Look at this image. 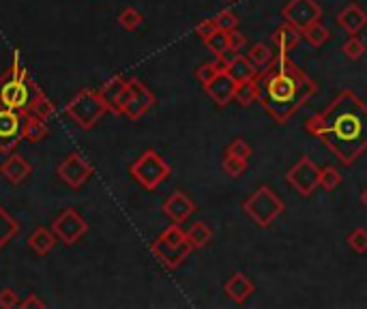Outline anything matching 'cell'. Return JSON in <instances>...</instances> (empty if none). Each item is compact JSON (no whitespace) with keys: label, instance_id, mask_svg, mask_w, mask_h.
Segmentation results:
<instances>
[{"label":"cell","instance_id":"obj_19","mask_svg":"<svg viewBox=\"0 0 367 309\" xmlns=\"http://www.w3.org/2000/svg\"><path fill=\"white\" fill-rule=\"evenodd\" d=\"M0 174H3L11 185H20L32 174V168L22 155H11L3 165H0Z\"/></svg>","mask_w":367,"mask_h":309},{"label":"cell","instance_id":"obj_13","mask_svg":"<svg viewBox=\"0 0 367 309\" xmlns=\"http://www.w3.org/2000/svg\"><path fill=\"white\" fill-rule=\"evenodd\" d=\"M24 112L0 106V153H13L22 142Z\"/></svg>","mask_w":367,"mask_h":309},{"label":"cell","instance_id":"obj_18","mask_svg":"<svg viewBox=\"0 0 367 309\" xmlns=\"http://www.w3.org/2000/svg\"><path fill=\"white\" fill-rule=\"evenodd\" d=\"M337 24L348 34H359L367 26V13L356 3H350L337 13Z\"/></svg>","mask_w":367,"mask_h":309},{"label":"cell","instance_id":"obj_6","mask_svg":"<svg viewBox=\"0 0 367 309\" xmlns=\"http://www.w3.org/2000/svg\"><path fill=\"white\" fill-rule=\"evenodd\" d=\"M129 174L140 187H144L146 191H155L170 179L172 168L155 149H148L129 165Z\"/></svg>","mask_w":367,"mask_h":309},{"label":"cell","instance_id":"obj_14","mask_svg":"<svg viewBox=\"0 0 367 309\" xmlns=\"http://www.w3.org/2000/svg\"><path fill=\"white\" fill-rule=\"evenodd\" d=\"M236 86L238 82L228 71H219L209 84H204V91H207V95L217 108H226L230 106V101H234Z\"/></svg>","mask_w":367,"mask_h":309},{"label":"cell","instance_id":"obj_43","mask_svg":"<svg viewBox=\"0 0 367 309\" xmlns=\"http://www.w3.org/2000/svg\"><path fill=\"white\" fill-rule=\"evenodd\" d=\"M228 3H232V0H228Z\"/></svg>","mask_w":367,"mask_h":309},{"label":"cell","instance_id":"obj_3","mask_svg":"<svg viewBox=\"0 0 367 309\" xmlns=\"http://www.w3.org/2000/svg\"><path fill=\"white\" fill-rule=\"evenodd\" d=\"M41 93V88L32 82L26 67H22L20 58H13V67L0 77V106L28 112Z\"/></svg>","mask_w":367,"mask_h":309},{"label":"cell","instance_id":"obj_29","mask_svg":"<svg viewBox=\"0 0 367 309\" xmlns=\"http://www.w3.org/2000/svg\"><path fill=\"white\" fill-rule=\"evenodd\" d=\"M340 183H342V174H340L337 168H333V165L320 168V187H322V189L333 191V189L340 187Z\"/></svg>","mask_w":367,"mask_h":309},{"label":"cell","instance_id":"obj_15","mask_svg":"<svg viewBox=\"0 0 367 309\" xmlns=\"http://www.w3.org/2000/svg\"><path fill=\"white\" fill-rule=\"evenodd\" d=\"M161 208H163V213H166V217H170L172 224H185L187 219L195 213V204L185 191H174L166 202H163Z\"/></svg>","mask_w":367,"mask_h":309},{"label":"cell","instance_id":"obj_37","mask_svg":"<svg viewBox=\"0 0 367 309\" xmlns=\"http://www.w3.org/2000/svg\"><path fill=\"white\" fill-rule=\"evenodd\" d=\"M219 71H221V69L217 67V63H204V65H200L193 73H195L198 82L204 86V84H209V82H211Z\"/></svg>","mask_w":367,"mask_h":309},{"label":"cell","instance_id":"obj_24","mask_svg":"<svg viewBox=\"0 0 367 309\" xmlns=\"http://www.w3.org/2000/svg\"><path fill=\"white\" fill-rule=\"evenodd\" d=\"M125 86H127V80L125 77H120V75H114L110 77L101 88H99V95L103 97V101L108 103V110L114 114V108H116V101L120 97V93L125 91Z\"/></svg>","mask_w":367,"mask_h":309},{"label":"cell","instance_id":"obj_25","mask_svg":"<svg viewBox=\"0 0 367 309\" xmlns=\"http://www.w3.org/2000/svg\"><path fill=\"white\" fill-rule=\"evenodd\" d=\"M187 239L193 245V249H202V247H207L213 241V230H211V226H207L204 222H195L187 230Z\"/></svg>","mask_w":367,"mask_h":309},{"label":"cell","instance_id":"obj_41","mask_svg":"<svg viewBox=\"0 0 367 309\" xmlns=\"http://www.w3.org/2000/svg\"><path fill=\"white\" fill-rule=\"evenodd\" d=\"M20 307H22V309H30V307H32V309H44L46 303L41 301V298H37V294H30V296H26V298L20 303Z\"/></svg>","mask_w":367,"mask_h":309},{"label":"cell","instance_id":"obj_34","mask_svg":"<svg viewBox=\"0 0 367 309\" xmlns=\"http://www.w3.org/2000/svg\"><path fill=\"white\" fill-rule=\"evenodd\" d=\"M348 245L356 253H367V230L365 228H354L348 234Z\"/></svg>","mask_w":367,"mask_h":309},{"label":"cell","instance_id":"obj_11","mask_svg":"<svg viewBox=\"0 0 367 309\" xmlns=\"http://www.w3.org/2000/svg\"><path fill=\"white\" fill-rule=\"evenodd\" d=\"M52 232L65 247H71L89 232V224L75 208H65L52 222Z\"/></svg>","mask_w":367,"mask_h":309},{"label":"cell","instance_id":"obj_28","mask_svg":"<svg viewBox=\"0 0 367 309\" xmlns=\"http://www.w3.org/2000/svg\"><path fill=\"white\" fill-rule=\"evenodd\" d=\"M118 24H120L122 28H125V30L134 32V30H138V28L144 24V15H142L138 9L127 7V9H122V11L118 13Z\"/></svg>","mask_w":367,"mask_h":309},{"label":"cell","instance_id":"obj_38","mask_svg":"<svg viewBox=\"0 0 367 309\" xmlns=\"http://www.w3.org/2000/svg\"><path fill=\"white\" fill-rule=\"evenodd\" d=\"M20 294L11 288H5V290H0V307L3 309H15L20 307Z\"/></svg>","mask_w":367,"mask_h":309},{"label":"cell","instance_id":"obj_16","mask_svg":"<svg viewBox=\"0 0 367 309\" xmlns=\"http://www.w3.org/2000/svg\"><path fill=\"white\" fill-rule=\"evenodd\" d=\"M224 292L226 296H230L236 305H243L245 301H247L254 292H256V286L254 282L245 275V273H234L226 284H224Z\"/></svg>","mask_w":367,"mask_h":309},{"label":"cell","instance_id":"obj_20","mask_svg":"<svg viewBox=\"0 0 367 309\" xmlns=\"http://www.w3.org/2000/svg\"><path fill=\"white\" fill-rule=\"evenodd\" d=\"M273 43L277 46V50L281 52V54H290L299 43H301V39H303V34H301V30H297L295 26H290V24H281L275 32H273Z\"/></svg>","mask_w":367,"mask_h":309},{"label":"cell","instance_id":"obj_21","mask_svg":"<svg viewBox=\"0 0 367 309\" xmlns=\"http://www.w3.org/2000/svg\"><path fill=\"white\" fill-rule=\"evenodd\" d=\"M228 73H230L238 84H243V82H250V80L258 77L260 69H258L247 56L236 54V56L228 63Z\"/></svg>","mask_w":367,"mask_h":309},{"label":"cell","instance_id":"obj_35","mask_svg":"<svg viewBox=\"0 0 367 309\" xmlns=\"http://www.w3.org/2000/svg\"><path fill=\"white\" fill-rule=\"evenodd\" d=\"M226 153L228 155H234V157H238V159H245V161H250V157H252V146L245 142L243 138H236V140H232L230 142V146L226 149Z\"/></svg>","mask_w":367,"mask_h":309},{"label":"cell","instance_id":"obj_32","mask_svg":"<svg viewBox=\"0 0 367 309\" xmlns=\"http://www.w3.org/2000/svg\"><path fill=\"white\" fill-rule=\"evenodd\" d=\"M247 163H250V161L238 159V157L226 153V157H224V161H221V168H224V172L230 176V179H238V176L245 174V170H247Z\"/></svg>","mask_w":367,"mask_h":309},{"label":"cell","instance_id":"obj_7","mask_svg":"<svg viewBox=\"0 0 367 309\" xmlns=\"http://www.w3.org/2000/svg\"><path fill=\"white\" fill-rule=\"evenodd\" d=\"M243 210L258 228H269L275 219L285 210V204L273 191V187L262 185L243 202Z\"/></svg>","mask_w":367,"mask_h":309},{"label":"cell","instance_id":"obj_26","mask_svg":"<svg viewBox=\"0 0 367 309\" xmlns=\"http://www.w3.org/2000/svg\"><path fill=\"white\" fill-rule=\"evenodd\" d=\"M303 39L309 43L311 48H322L326 41L331 39V32H329V28H326L322 22H316V24H311L309 28H305L303 32Z\"/></svg>","mask_w":367,"mask_h":309},{"label":"cell","instance_id":"obj_36","mask_svg":"<svg viewBox=\"0 0 367 309\" xmlns=\"http://www.w3.org/2000/svg\"><path fill=\"white\" fill-rule=\"evenodd\" d=\"M215 24H217L219 30L230 32V30L238 28V18H236L230 9H224V11H219V13L215 15Z\"/></svg>","mask_w":367,"mask_h":309},{"label":"cell","instance_id":"obj_5","mask_svg":"<svg viewBox=\"0 0 367 309\" xmlns=\"http://www.w3.org/2000/svg\"><path fill=\"white\" fill-rule=\"evenodd\" d=\"M105 112H110L108 103L103 101L99 91H93V88L75 93L73 99L65 106V114L84 131H91L105 116Z\"/></svg>","mask_w":367,"mask_h":309},{"label":"cell","instance_id":"obj_42","mask_svg":"<svg viewBox=\"0 0 367 309\" xmlns=\"http://www.w3.org/2000/svg\"><path fill=\"white\" fill-rule=\"evenodd\" d=\"M361 202H363V206L367 208V187L363 189V194H361Z\"/></svg>","mask_w":367,"mask_h":309},{"label":"cell","instance_id":"obj_4","mask_svg":"<svg viewBox=\"0 0 367 309\" xmlns=\"http://www.w3.org/2000/svg\"><path fill=\"white\" fill-rule=\"evenodd\" d=\"M191 251H193V245L189 243L187 230H183L181 224L168 226L150 243V253L155 256V260L161 264V267L168 269V271H176L189 258Z\"/></svg>","mask_w":367,"mask_h":309},{"label":"cell","instance_id":"obj_23","mask_svg":"<svg viewBox=\"0 0 367 309\" xmlns=\"http://www.w3.org/2000/svg\"><path fill=\"white\" fill-rule=\"evenodd\" d=\"M258 99H260V82H258V77H254L250 82H243V84L236 86L234 101L240 108H250V106L258 103Z\"/></svg>","mask_w":367,"mask_h":309},{"label":"cell","instance_id":"obj_31","mask_svg":"<svg viewBox=\"0 0 367 309\" xmlns=\"http://www.w3.org/2000/svg\"><path fill=\"white\" fill-rule=\"evenodd\" d=\"M342 52L348 61H359L365 54V43L356 37V34H348V39L344 41Z\"/></svg>","mask_w":367,"mask_h":309},{"label":"cell","instance_id":"obj_33","mask_svg":"<svg viewBox=\"0 0 367 309\" xmlns=\"http://www.w3.org/2000/svg\"><path fill=\"white\" fill-rule=\"evenodd\" d=\"M28 112H32V114H37V116H41V118L48 120V118L54 116L56 108H54V103L46 97V93L41 91V93L37 95V99H34V103H32V108H30Z\"/></svg>","mask_w":367,"mask_h":309},{"label":"cell","instance_id":"obj_40","mask_svg":"<svg viewBox=\"0 0 367 309\" xmlns=\"http://www.w3.org/2000/svg\"><path fill=\"white\" fill-rule=\"evenodd\" d=\"M215 30H219L217 28V24H215V18H211V20H204V22H200L198 26H195V34L202 39V41H207Z\"/></svg>","mask_w":367,"mask_h":309},{"label":"cell","instance_id":"obj_9","mask_svg":"<svg viewBox=\"0 0 367 309\" xmlns=\"http://www.w3.org/2000/svg\"><path fill=\"white\" fill-rule=\"evenodd\" d=\"M288 185L303 198H309L320 187V168L311 161V157H301L285 174Z\"/></svg>","mask_w":367,"mask_h":309},{"label":"cell","instance_id":"obj_22","mask_svg":"<svg viewBox=\"0 0 367 309\" xmlns=\"http://www.w3.org/2000/svg\"><path fill=\"white\" fill-rule=\"evenodd\" d=\"M56 245V234L48 228H37L30 237H28V247L37 253V256H48Z\"/></svg>","mask_w":367,"mask_h":309},{"label":"cell","instance_id":"obj_17","mask_svg":"<svg viewBox=\"0 0 367 309\" xmlns=\"http://www.w3.org/2000/svg\"><path fill=\"white\" fill-rule=\"evenodd\" d=\"M50 134V127L46 118H41L32 112H24V125H22V140L28 144H39L44 142Z\"/></svg>","mask_w":367,"mask_h":309},{"label":"cell","instance_id":"obj_1","mask_svg":"<svg viewBox=\"0 0 367 309\" xmlns=\"http://www.w3.org/2000/svg\"><path fill=\"white\" fill-rule=\"evenodd\" d=\"M342 165H352L367 151V103L352 91H342L305 125Z\"/></svg>","mask_w":367,"mask_h":309},{"label":"cell","instance_id":"obj_2","mask_svg":"<svg viewBox=\"0 0 367 309\" xmlns=\"http://www.w3.org/2000/svg\"><path fill=\"white\" fill-rule=\"evenodd\" d=\"M262 110L279 125L288 122L316 93L318 84L295 65L288 54H277L273 63L258 73Z\"/></svg>","mask_w":367,"mask_h":309},{"label":"cell","instance_id":"obj_8","mask_svg":"<svg viewBox=\"0 0 367 309\" xmlns=\"http://www.w3.org/2000/svg\"><path fill=\"white\" fill-rule=\"evenodd\" d=\"M157 103L155 95L150 93V88H146L144 82H140L138 77L127 80L125 91L120 93L114 114L116 116H127L129 120H140L153 106Z\"/></svg>","mask_w":367,"mask_h":309},{"label":"cell","instance_id":"obj_12","mask_svg":"<svg viewBox=\"0 0 367 309\" xmlns=\"http://www.w3.org/2000/svg\"><path fill=\"white\" fill-rule=\"evenodd\" d=\"M281 18L285 24L295 26L297 30H305L311 24L320 22L322 18V7L316 3V0H288L281 11Z\"/></svg>","mask_w":367,"mask_h":309},{"label":"cell","instance_id":"obj_10","mask_svg":"<svg viewBox=\"0 0 367 309\" xmlns=\"http://www.w3.org/2000/svg\"><path fill=\"white\" fill-rule=\"evenodd\" d=\"M56 174H58V179L71 187V189H79V187H84L89 183V179L93 176V165L91 161L84 157V155H79V153H69L56 168Z\"/></svg>","mask_w":367,"mask_h":309},{"label":"cell","instance_id":"obj_27","mask_svg":"<svg viewBox=\"0 0 367 309\" xmlns=\"http://www.w3.org/2000/svg\"><path fill=\"white\" fill-rule=\"evenodd\" d=\"M247 58L258 67V69H266L271 63H273V58H275V54H273V50L266 46V43H256V46L250 50V54H247Z\"/></svg>","mask_w":367,"mask_h":309},{"label":"cell","instance_id":"obj_30","mask_svg":"<svg viewBox=\"0 0 367 309\" xmlns=\"http://www.w3.org/2000/svg\"><path fill=\"white\" fill-rule=\"evenodd\" d=\"M204 43H207V48H209L217 58H219V56H226V52H230V50H228V32H226V30H215Z\"/></svg>","mask_w":367,"mask_h":309},{"label":"cell","instance_id":"obj_39","mask_svg":"<svg viewBox=\"0 0 367 309\" xmlns=\"http://www.w3.org/2000/svg\"><path fill=\"white\" fill-rule=\"evenodd\" d=\"M245 43H247V37H245L243 32H238L236 28L228 32V50H230V52H238V50H243Z\"/></svg>","mask_w":367,"mask_h":309}]
</instances>
